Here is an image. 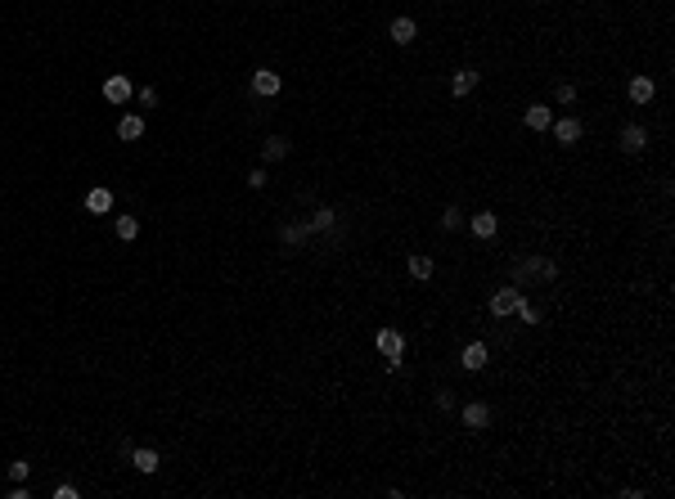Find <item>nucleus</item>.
Here are the masks:
<instances>
[{
  "label": "nucleus",
  "instance_id": "1",
  "mask_svg": "<svg viewBox=\"0 0 675 499\" xmlns=\"http://www.w3.org/2000/svg\"><path fill=\"white\" fill-rule=\"evenodd\" d=\"M527 279H558V265L549 261V256L536 252V256H527V261H518L509 270V284L513 288H527Z\"/></svg>",
  "mask_w": 675,
  "mask_h": 499
},
{
  "label": "nucleus",
  "instance_id": "2",
  "mask_svg": "<svg viewBox=\"0 0 675 499\" xmlns=\"http://www.w3.org/2000/svg\"><path fill=\"white\" fill-rule=\"evenodd\" d=\"M518 302H522V288H496V293H491V315H496V320H509L513 311H518Z\"/></svg>",
  "mask_w": 675,
  "mask_h": 499
},
{
  "label": "nucleus",
  "instance_id": "3",
  "mask_svg": "<svg viewBox=\"0 0 675 499\" xmlns=\"http://www.w3.org/2000/svg\"><path fill=\"white\" fill-rule=\"evenodd\" d=\"M617 144H621V153H644V149H649V131H644L640 122H626L621 136H617Z\"/></svg>",
  "mask_w": 675,
  "mask_h": 499
},
{
  "label": "nucleus",
  "instance_id": "4",
  "mask_svg": "<svg viewBox=\"0 0 675 499\" xmlns=\"http://www.w3.org/2000/svg\"><path fill=\"white\" fill-rule=\"evenodd\" d=\"M104 99H108V104H127V99H136V85H131V76L113 72L108 81H104Z\"/></svg>",
  "mask_w": 675,
  "mask_h": 499
},
{
  "label": "nucleus",
  "instance_id": "5",
  "mask_svg": "<svg viewBox=\"0 0 675 499\" xmlns=\"http://www.w3.org/2000/svg\"><path fill=\"white\" fill-rule=\"evenodd\" d=\"M460 418H464V427H473V432H482L491 423V405L487 400H469V405L460 409Z\"/></svg>",
  "mask_w": 675,
  "mask_h": 499
},
{
  "label": "nucleus",
  "instance_id": "6",
  "mask_svg": "<svg viewBox=\"0 0 675 499\" xmlns=\"http://www.w3.org/2000/svg\"><path fill=\"white\" fill-rule=\"evenodd\" d=\"M378 351H383V360H401L405 356V338L396 329H378Z\"/></svg>",
  "mask_w": 675,
  "mask_h": 499
},
{
  "label": "nucleus",
  "instance_id": "7",
  "mask_svg": "<svg viewBox=\"0 0 675 499\" xmlns=\"http://www.w3.org/2000/svg\"><path fill=\"white\" fill-rule=\"evenodd\" d=\"M549 126H554V140H558V144H576V140L585 136L581 117H558V122H549Z\"/></svg>",
  "mask_w": 675,
  "mask_h": 499
},
{
  "label": "nucleus",
  "instance_id": "8",
  "mask_svg": "<svg viewBox=\"0 0 675 499\" xmlns=\"http://www.w3.org/2000/svg\"><path fill=\"white\" fill-rule=\"evenodd\" d=\"M279 85H284V81H279V72H270V68H257V72H252V90L261 95V99L279 95Z\"/></svg>",
  "mask_w": 675,
  "mask_h": 499
},
{
  "label": "nucleus",
  "instance_id": "9",
  "mask_svg": "<svg viewBox=\"0 0 675 499\" xmlns=\"http://www.w3.org/2000/svg\"><path fill=\"white\" fill-rule=\"evenodd\" d=\"M460 364H464L469 373L487 369V342H469V347H464V356H460Z\"/></svg>",
  "mask_w": 675,
  "mask_h": 499
},
{
  "label": "nucleus",
  "instance_id": "10",
  "mask_svg": "<svg viewBox=\"0 0 675 499\" xmlns=\"http://www.w3.org/2000/svg\"><path fill=\"white\" fill-rule=\"evenodd\" d=\"M387 32H392V41H396V45H410L414 36H419V27H414V18H405V14H401V18H392V27H387Z\"/></svg>",
  "mask_w": 675,
  "mask_h": 499
},
{
  "label": "nucleus",
  "instance_id": "11",
  "mask_svg": "<svg viewBox=\"0 0 675 499\" xmlns=\"http://www.w3.org/2000/svg\"><path fill=\"white\" fill-rule=\"evenodd\" d=\"M522 122H527L531 131H549V122H554V108H545V104H531V108L522 113Z\"/></svg>",
  "mask_w": 675,
  "mask_h": 499
},
{
  "label": "nucleus",
  "instance_id": "12",
  "mask_svg": "<svg viewBox=\"0 0 675 499\" xmlns=\"http://www.w3.org/2000/svg\"><path fill=\"white\" fill-rule=\"evenodd\" d=\"M653 95H658L653 76H631V104H649Z\"/></svg>",
  "mask_w": 675,
  "mask_h": 499
},
{
  "label": "nucleus",
  "instance_id": "13",
  "mask_svg": "<svg viewBox=\"0 0 675 499\" xmlns=\"http://www.w3.org/2000/svg\"><path fill=\"white\" fill-rule=\"evenodd\" d=\"M478 81H482V72H473V68H460V72L450 76V90H455V95L464 99V95H469V90H473Z\"/></svg>",
  "mask_w": 675,
  "mask_h": 499
},
{
  "label": "nucleus",
  "instance_id": "14",
  "mask_svg": "<svg viewBox=\"0 0 675 499\" xmlns=\"http://www.w3.org/2000/svg\"><path fill=\"white\" fill-rule=\"evenodd\" d=\"M108 207H113V194H108V189H90V194H86V212H95V216H104V212H108Z\"/></svg>",
  "mask_w": 675,
  "mask_h": 499
},
{
  "label": "nucleus",
  "instance_id": "15",
  "mask_svg": "<svg viewBox=\"0 0 675 499\" xmlns=\"http://www.w3.org/2000/svg\"><path fill=\"white\" fill-rule=\"evenodd\" d=\"M131 464H136V473H145V477L158 473V450H149V445L145 450H131Z\"/></svg>",
  "mask_w": 675,
  "mask_h": 499
},
{
  "label": "nucleus",
  "instance_id": "16",
  "mask_svg": "<svg viewBox=\"0 0 675 499\" xmlns=\"http://www.w3.org/2000/svg\"><path fill=\"white\" fill-rule=\"evenodd\" d=\"M117 136L122 140H140L145 136V117H140V113H127V117L117 122Z\"/></svg>",
  "mask_w": 675,
  "mask_h": 499
},
{
  "label": "nucleus",
  "instance_id": "17",
  "mask_svg": "<svg viewBox=\"0 0 675 499\" xmlns=\"http://www.w3.org/2000/svg\"><path fill=\"white\" fill-rule=\"evenodd\" d=\"M288 149H293V144H288V140H284V136H270V140H266V144H261V153H266V162H284V158H288Z\"/></svg>",
  "mask_w": 675,
  "mask_h": 499
},
{
  "label": "nucleus",
  "instance_id": "18",
  "mask_svg": "<svg viewBox=\"0 0 675 499\" xmlns=\"http://www.w3.org/2000/svg\"><path fill=\"white\" fill-rule=\"evenodd\" d=\"M469 225H473V234H478V238H491L500 229V220L491 216V212H478V216H469Z\"/></svg>",
  "mask_w": 675,
  "mask_h": 499
},
{
  "label": "nucleus",
  "instance_id": "19",
  "mask_svg": "<svg viewBox=\"0 0 675 499\" xmlns=\"http://www.w3.org/2000/svg\"><path fill=\"white\" fill-rule=\"evenodd\" d=\"M307 234H311V229H307V225H298V220H288V225H279V238H284L288 247H302V243H307Z\"/></svg>",
  "mask_w": 675,
  "mask_h": 499
},
{
  "label": "nucleus",
  "instance_id": "20",
  "mask_svg": "<svg viewBox=\"0 0 675 499\" xmlns=\"http://www.w3.org/2000/svg\"><path fill=\"white\" fill-rule=\"evenodd\" d=\"M432 270H437V265H432V256H428V252H414L410 256V275H414V279H432Z\"/></svg>",
  "mask_w": 675,
  "mask_h": 499
},
{
  "label": "nucleus",
  "instance_id": "21",
  "mask_svg": "<svg viewBox=\"0 0 675 499\" xmlns=\"http://www.w3.org/2000/svg\"><path fill=\"white\" fill-rule=\"evenodd\" d=\"M334 220H338V216H334V207H320V212L307 220V229H334Z\"/></svg>",
  "mask_w": 675,
  "mask_h": 499
},
{
  "label": "nucleus",
  "instance_id": "22",
  "mask_svg": "<svg viewBox=\"0 0 675 499\" xmlns=\"http://www.w3.org/2000/svg\"><path fill=\"white\" fill-rule=\"evenodd\" d=\"M113 229H117V238H127V243H131V238L140 234V220L136 216H117V225H113Z\"/></svg>",
  "mask_w": 675,
  "mask_h": 499
},
{
  "label": "nucleus",
  "instance_id": "23",
  "mask_svg": "<svg viewBox=\"0 0 675 499\" xmlns=\"http://www.w3.org/2000/svg\"><path fill=\"white\" fill-rule=\"evenodd\" d=\"M441 225H446V229H460V225H464V207H455V203H450V207L441 212Z\"/></svg>",
  "mask_w": 675,
  "mask_h": 499
},
{
  "label": "nucleus",
  "instance_id": "24",
  "mask_svg": "<svg viewBox=\"0 0 675 499\" xmlns=\"http://www.w3.org/2000/svg\"><path fill=\"white\" fill-rule=\"evenodd\" d=\"M136 104H140V108H158V90H154V85H140V90H136Z\"/></svg>",
  "mask_w": 675,
  "mask_h": 499
},
{
  "label": "nucleus",
  "instance_id": "25",
  "mask_svg": "<svg viewBox=\"0 0 675 499\" xmlns=\"http://www.w3.org/2000/svg\"><path fill=\"white\" fill-rule=\"evenodd\" d=\"M518 320H522V324H540V311H536V306L527 302V297L518 302Z\"/></svg>",
  "mask_w": 675,
  "mask_h": 499
},
{
  "label": "nucleus",
  "instance_id": "26",
  "mask_svg": "<svg viewBox=\"0 0 675 499\" xmlns=\"http://www.w3.org/2000/svg\"><path fill=\"white\" fill-rule=\"evenodd\" d=\"M9 477H14V482H27V477H32V464H27V459H14V464H9Z\"/></svg>",
  "mask_w": 675,
  "mask_h": 499
},
{
  "label": "nucleus",
  "instance_id": "27",
  "mask_svg": "<svg viewBox=\"0 0 675 499\" xmlns=\"http://www.w3.org/2000/svg\"><path fill=\"white\" fill-rule=\"evenodd\" d=\"M554 99H558V104H576V85H572V81H563V85H558V95H554Z\"/></svg>",
  "mask_w": 675,
  "mask_h": 499
},
{
  "label": "nucleus",
  "instance_id": "28",
  "mask_svg": "<svg viewBox=\"0 0 675 499\" xmlns=\"http://www.w3.org/2000/svg\"><path fill=\"white\" fill-rule=\"evenodd\" d=\"M437 409H455V391H437Z\"/></svg>",
  "mask_w": 675,
  "mask_h": 499
}]
</instances>
